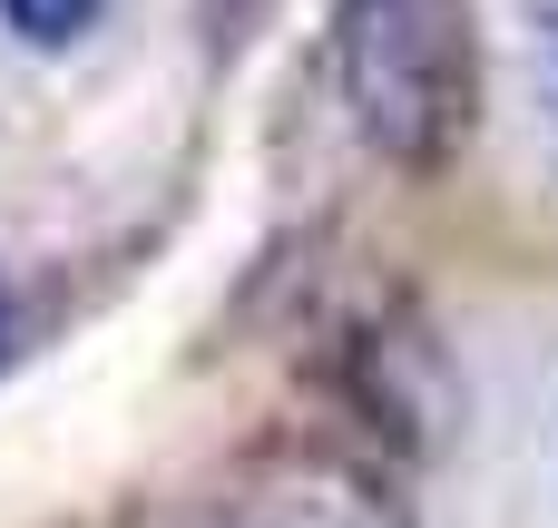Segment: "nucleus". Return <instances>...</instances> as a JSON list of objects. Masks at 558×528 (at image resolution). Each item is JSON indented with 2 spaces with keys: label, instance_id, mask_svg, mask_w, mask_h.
Returning <instances> with one entry per match:
<instances>
[{
  "label": "nucleus",
  "instance_id": "nucleus-5",
  "mask_svg": "<svg viewBox=\"0 0 558 528\" xmlns=\"http://www.w3.org/2000/svg\"><path fill=\"white\" fill-rule=\"evenodd\" d=\"M539 69H549V108H558V0H539Z\"/></svg>",
  "mask_w": 558,
  "mask_h": 528
},
{
  "label": "nucleus",
  "instance_id": "nucleus-1",
  "mask_svg": "<svg viewBox=\"0 0 558 528\" xmlns=\"http://www.w3.org/2000/svg\"><path fill=\"white\" fill-rule=\"evenodd\" d=\"M333 78L383 167L441 176L481 118V20L471 0H343Z\"/></svg>",
  "mask_w": 558,
  "mask_h": 528
},
{
  "label": "nucleus",
  "instance_id": "nucleus-4",
  "mask_svg": "<svg viewBox=\"0 0 558 528\" xmlns=\"http://www.w3.org/2000/svg\"><path fill=\"white\" fill-rule=\"evenodd\" d=\"M20 343H29V304H20V284L0 274V372L20 363Z\"/></svg>",
  "mask_w": 558,
  "mask_h": 528
},
{
  "label": "nucleus",
  "instance_id": "nucleus-3",
  "mask_svg": "<svg viewBox=\"0 0 558 528\" xmlns=\"http://www.w3.org/2000/svg\"><path fill=\"white\" fill-rule=\"evenodd\" d=\"M98 10H108V0H0V29H10L20 49H78V39L98 29Z\"/></svg>",
  "mask_w": 558,
  "mask_h": 528
},
{
  "label": "nucleus",
  "instance_id": "nucleus-2",
  "mask_svg": "<svg viewBox=\"0 0 558 528\" xmlns=\"http://www.w3.org/2000/svg\"><path fill=\"white\" fill-rule=\"evenodd\" d=\"M186 528H392V509L363 480H343L324 461H294L275 480H245L235 500H216L206 519H186Z\"/></svg>",
  "mask_w": 558,
  "mask_h": 528
}]
</instances>
